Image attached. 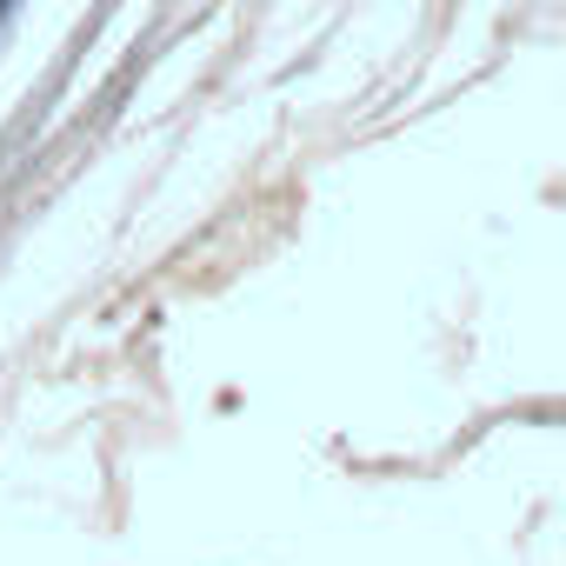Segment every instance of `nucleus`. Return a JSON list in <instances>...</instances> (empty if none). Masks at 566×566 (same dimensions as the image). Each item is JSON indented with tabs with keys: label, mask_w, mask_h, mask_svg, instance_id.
I'll return each mask as SVG.
<instances>
[]
</instances>
